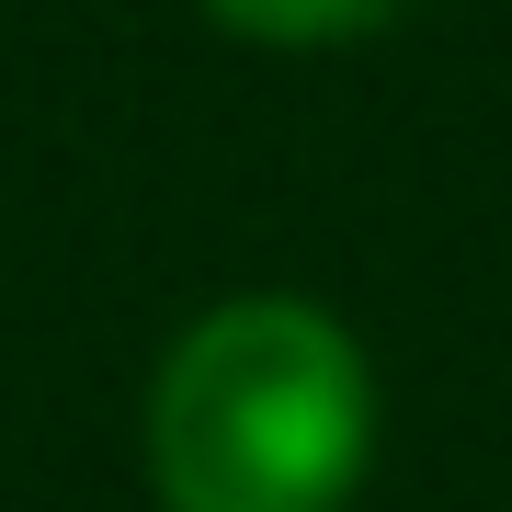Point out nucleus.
Listing matches in <instances>:
<instances>
[{
	"label": "nucleus",
	"mask_w": 512,
	"mask_h": 512,
	"mask_svg": "<svg viewBox=\"0 0 512 512\" xmlns=\"http://www.w3.org/2000/svg\"><path fill=\"white\" fill-rule=\"evenodd\" d=\"M376 456V365L319 296H228L148 376L171 512H342Z\"/></svg>",
	"instance_id": "nucleus-1"
},
{
	"label": "nucleus",
	"mask_w": 512,
	"mask_h": 512,
	"mask_svg": "<svg viewBox=\"0 0 512 512\" xmlns=\"http://www.w3.org/2000/svg\"><path fill=\"white\" fill-rule=\"evenodd\" d=\"M217 35L274 46V57H319V46H365L376 23H399L410 0H194Z\"/></svg>",
	"instance_id": "nucleus-2"
}]
</instances>
